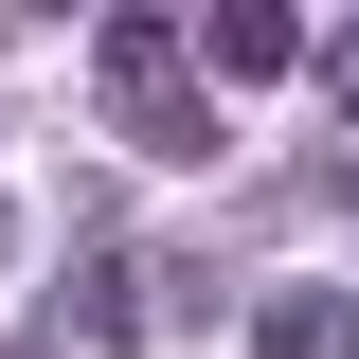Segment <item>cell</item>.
<instances>
[{
  "label": "cell",
  "mask_w": 359,
  "mask_h": 359,
  "mask_svg": "<svg viewBox=\"0 0 359 359\" xmlns=\"http://www.w3.org/2000/svg\"><path fill=\"white\" fill-rule=\"evenodd\" d=\"M108 126L144 144V162H216V90H198V54H180V18H108Z\"/></svg>",
  "instance_id": "6da1fadb"
},
{
  "label": "cell",
  "mask_w": 359,
  "mask_h": 359,
  "mask_svg": "<svg viewBox=\"0 0 359 359\" xmlns=\"http://www.w3.org/2000/svg\"><path fill=\"white\" fill-rule=\"evenodd\" d=\"M144 323H162V287H144V252H126V233H90V252L54 269V359H126Z\"/></svg>",
  "instance_id": "7a4b0ae2"
},
{
  "label": "cell",
  "mask_w": 359,
  "mask_h": 359,
  "mask_svg": "<svg viewBox=\"0 0 359 359\" xmlns=\"http://www.w3.org/2000/svg\"><path fill=\"white\" fill-rule=\"evenodd\" d=\"M252 359H359V287H269V306H252Z\"/></svg>",
  "instance_id": "3957f363"
},
{
  "label": "cell",
  "mask_w": 359,
  "mask_h": 359,
  "mask_svg": "<svg viewBox=\"0 0 359 359\" xmlns=\"http://www.w3.org/2000/svg\"><path fill=\"white\" fill-rule=\"evenodd\" d=\"M198 72H287V54H306V18H269V0H233V18H198Z\"/></svg>",
  "instance_id": "277c9868"
},
{
  "label": "cell",
  "mask_w": 359,
  "mask_h": 359,
  "mask_svg": "<svg viewBox=\"0 0 359 359\" xmlns=\"http://www.w3.org/2000/svg\"><path fill=\"white\" fill-rule=\"evenodd\" d=\"M323 108H341V126H359V18H341V36H323Z\"/></svg>",
  "instance_id": "5b68a950"
},
{
  "label": "cell",
  "mask_w": 359,
  "mask_h": 359,
  "mask_svg": "<svg viewBox=\"0 0 359 359\" xmlns=\"http://www.w3.org/2000/svg\"><path fill=\"white\" fill-rule=\"evenodd\" d=\"M0 269H18V198H0Z\"/></svg>",
  "instance_id": "8992f818"
},
{
  "label": "cell",
  "mask_w": 359,
  "mask_h": 359,
  "mask_svg": "<svg viewBox=\"0 0 359 359\" xmlns=\"http://www.w3.org/2000/svg\"><path fill=\"white\" fill-rule=\"evenodd\" d=\"M0 359H36V341H0Z\"/></svg>",
  "instance_id": "52a82bcc"
}]
</instances>
